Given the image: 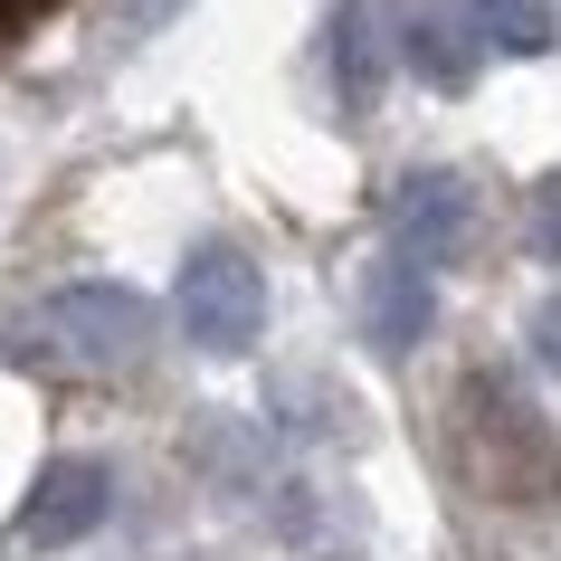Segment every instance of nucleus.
Listing matches in <instances>:
<instances>
[{
  "label": "nucleus",
  "instance_id": "obj_1",
  "mask_svg": "<svg viewBox=\"0 0 561 561\" xmlns=\"http://www.w3.org/2000/svg\"><path fill=\"white\" fill-rule=\"evenodd\" d=\"M152 353H162V314H152V296H134L115 276L58 286V296H38L20 324H0V362L67 371V381H134Z\"/></svg>",
  "mask_w": 561,
  "mask_h": 561
},
{
  "label": "nucleus",
  "instance_id": "obj_2",
  "mask_svg": "<svg viewBox=\"0 0 561 561\" xmlns=\"http://www.w3.org/2000/svg\"><path fill=\"white\" fill-rule=\"evenodd\" d=\"M172 324L201 343V353H248L266 333V276L238 238H201L172 276Z\"/></svg>",
  "mask_w": 561,
  "mask_h": 561
},
{
  "label": "nucleus",
  "instance_id": "obj_3",
  "mask_svg": "<svg viewBox=\"0 0 561 561\" xmlns=\"http://www.w3.org/2000/svg\"><path fill=\"white\" fill-rule=\"evenodd\" d=\"M467 438H476V476L495 495H533V485H561V438L533 419V400L514 381H467Z\"/></svg>",
  "mask_w": 561,
  "mask_h": 561
},
{
  "label": "nucleus",
  "instance_id": "obj_4",
  "mask_svg": "<svg viewBox=\"0 0 561 561\" xmlns=\"http://www.w3.org/2000/svg\"><path fill=\"white\" fill-rule=\"evenodd\" d=\"M467 238H476V191H467V172H410L400 191H390V248L419 257L428 276L467 257Z\"/></svg>",
  "mask_w": 561,
  "mask_h": 561
},
{
  "label": "nucleus",
  "instance_id": "obj_5",
  "mask_svg": "<svg viewBox=\"0 0 561 561\" xmlns=\"http://www.w3.org/2000/svg\"><path fill=\"white\" fill-rule=\"evenodd\" d=\"M105 514H115V467H105V457H48L38 485H30V504H20V542L67 552V542H87Z\"/></svg>",
  "mask_w": 561,
  "mask_h": 561
},
{
  "label": "nucleus",
  "instance_id": "obj_6",
  "mask_svg": "<svg viewBox=\"0 0 561 561\" xmlns=\"http://www.w3.org/2000/svg\"><path fill=\"white\" fill-rule=\"evenodd\" d=\"M428 324H438V286H428V266L400 257V248H381V257L362 266V343L381 362H410L419 343H428Z\"/></svg>",
  "mask_w": 561,
  "mask_h": 561
},
{
  "label": "nucleus",
  "instance_id": "obj_7",
  "mask_svg": "<svg viewBox=\"0 0 561 561\" xmlns=\"http://www.w3.org/2000/svg\"><path fill=\"white\" fill-rule=\"evenodd\" d=\"M324 77H333V105H343V115H371V105H381V77H390L381 0H333V20H324Z\"/></svg>",
  "mask_w": 561,
  "mask_h": 561
},
{
  "label": "nucleus",
  "instance_id": "obj_8",
  "mask_svg": "<svg viewBox=\"0 0 561 561\" xmlns=\"http://www.w3.org/2000/svg\"><path fill=\"white\" fill-rule=\"evenodd\" d=\"M390 48H400V67H419V87H438V95H457L476 77V58H485V48H476L467 0H410Z\"/></svg>",
  "mask_w": 561,
  "mask_h": 561
},
{
  "label": "nucleus",
  "instance_id": "obj_9",
  "mask_svg": "<svg viewBox=\"0 0 561 561\" xmlns=\"http://www.w3.org/2000/svg\"><path fill=\"white\" fill-rule=\"evenodd\" d=\"M191 467H201L229 504H257L266 476H276V438H266L257 419H201V428H191Z\"/></svg>",
  "mask_w": 561,
  "mask_h": 561
},
{
  "label": "nucleus",
  "instance_id": "obj_10",
  "mask_svg": "<svg viewBox=\"0 0 561 561\" xmlns=\"http://www.w3.org/2000/svg\"><path fill=\"white\" fill-rule=\"evenodd\" d=\"M266 438H353V400L324 371H286L266 390Z\"/></svg>",
  "mask_w": 561,
  "mask_h": 561
},
{
  "label": "nucleus",
  "instance_id": "obj_11",
  "mask_svg": "<svg viewBox=\"0 0 561 561\" xmlns=\"http://www.w3.org/2000/svg\"><path fill=\"white\" fill-rule=\"evenodd\" d=\"M485 58H542L561 38V0H467Z\"/></svg>",
  "mask_w": 561,
  "mask_h": 561
},
{
  "label": "nucleus",
  "instance_id": "obj_12",
  "mask_svg": "<svg viewBox=\"0 0 561 561\" xmlns=\"http://www.w3.org/2000/svg\"><path fill=\"white\" fill-rule=\"evenodd\" d=\"M172 10H181V0H115V20H105V48H115V58H124V48H144V38L162 30Z\"/></svg>",
  "mask_w": 561,
  "mask_h": 561
},
{
  "label": "nucleus",
  "instance_id": "obj_13",
  "mask_svg": "<svg viewBox=\"0 0 561 561\" xmlns=\"http://www.w3.org/2000/svg\"><path fill=\"white\" fill-rule=\"evenodd\" d=\"M533 248H542V257L561 266V172L542 181V191H533Z\"/></svg>",
  "mask_w": 561,
  "mask_h": 561
},
{
  "label": "nucleus",
  "instance_id": "obj_14",
  "mask_svg": "<svg viewBox=\"0 0 561 561\" xmlns=\"http://www.w3.org/2000/svg\"><path fill=\"white\" fill-rule=\"evenodd\" d=\"M533 362H542V371L561 381V296L542 305V314H533Z\"/></svg>",
  "mask_w": 561,
  "mask_h": 561
}]
</instances>
